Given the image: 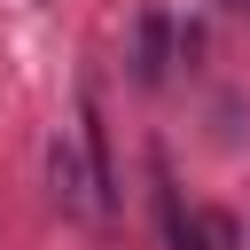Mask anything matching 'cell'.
<instances>
[{
	"label": "cell",
	"instance_id": "6da1fadb",
	"mask_svg": "<svg viewBox=\"0 0 250 250\" xmlns=\"http://www.w3.org/2000/svg\"><path fill=\"white\" fill-rule=\"evenodd\" d=\"M47 188H55V203H62V211H78V219L109 203V195H102V180H94V156H78V141H70V133H55V141H47Z\"/></svg>",
	"mask_w": 250,
	"mask_h": 250
},
{
	"label": "cell",
	"instance_id": "7a4b0ae2",
	"mask_svg": "<svg viewBox=\"0 0 250 250\" xmlns=\"http://www.w3.org/2000/svg\"><path fill=\"white\" fill-rule=\"evenodd\" d=\"M164 242L172 250H234V219L227 211H180L164 227Z\"/></svg>",
	"mask_w": 250,
	"mask_h": 250
},
{
	"label": "cell",
	"instance_id": "3957f363",
	"mask_svg": "<svg viewBox=\"0 0 250 250\" xmlns=\"http://www.w3.org/2000/svg\"><path fill=\"white\" fill-rule=\"evenodd\" d=\"M133 78H141V86H164V16H156V8L141 16V39H133Z\"/></svg>",
	"mask_w": 250,
	"mask_h": 250
},
{
	"label": "cell",
	"instance_id": "277c9868",
	"mask_svg": "<svg viewBox=\"0 0 250 250\" xmlns=\"http://www.w3.org/2000/svg\"><path fill=\"white\" fill-rule=\"evenodd\" d=\"M234 8H250V0H234Z\"/></svg>",
	"mask_w": 250,
	"mask_h": 250
}]
</instances>
